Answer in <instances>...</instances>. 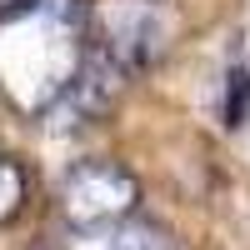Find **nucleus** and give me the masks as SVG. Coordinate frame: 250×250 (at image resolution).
<instances>
[{
    "mask_svg": "<svg viewBox=\"0 0 250 250\" xmlns=\"http://www.w3.org/2000/svg\"><path fill=\"white\" fill-rule=\"evenodd\" d=\"M40 0H0V25H15L20 15H30Z\"/></svg>",
    "mask_w": 250,
    "mask_h": 250,
    "instance_id": "6",
    "label": "nucleus"
},
{
    "mask_svg": "<svg viewBox=\"0 0 250 250\" xmlns=\"http://www.w3.org/2000/svg\"><path fill=\"white\" fill-rule=\"evenodd\" d=\"M90 235H95V250H170V235L160 225L135 220V215L105 225V230H90Z\"/></svg>",
    "mask_w": 250,
    "mask_h": 250,
    "instance_id": "3",
    "label": "nucleus"
},
{
    "mask_svg": "<svg viewBox=\"0 0 250 250\" xmlns=\"http://www.w3.org/2000/svg\"><path fill=\"white\" fill-rule=\"evenodd\" d=\"M225 120L245 125L250 120V70H230V95H225Z\"/></svg>",
    "mask_w": 250,
    "mask_h": 250,
    "instance_id": "5",
    "label": "nucleus"
},
{
    "mask_svg": "<svg viewBox=\"0 0 250 250\" xmlns=\"http://www.w3.org/2000/svg\"><path fill=\"white\" fill-rule=\"evenodd\" d=\"M135 200H140V185L115 160H80L60 180V215L75 235L105 230V225L135 215Z\"/></svg>",
    "mask_w": 250,
    "mask_h": 250,
    "instance_id": "1",
    "label": "nucleus"
},
{
    "mask_svg": "<svg viewBox=\"0 0 250 250\" xmlns=\"http://www.w3.org/2000/svg\"><path fill=\"white\" fill-rule=\"evenodd\" d=\"M90 40L105 45L130 75L150 70L165 50V25L150 0H110L90 15Z\"/></svg>",
    "mask_w": 250,
    "mask_h": 250,
    "instance_id": "2",
    "label": "nucleus"
},
{
    "mask_svg": "<svg viewBox=\"0 0 250 250\" xmlns=\"http://www.w3.org/2000/svg\"><path fill=\"white\" fill-rule=\"evenodd\" d=\"M25 210V170L15 155H0V225H10Z\"/></svg>",
    "mask_w": 250,
    "mask_h": 250,
    "instance_id": "4",
    "label": "nucleus"
}]
</instances>
